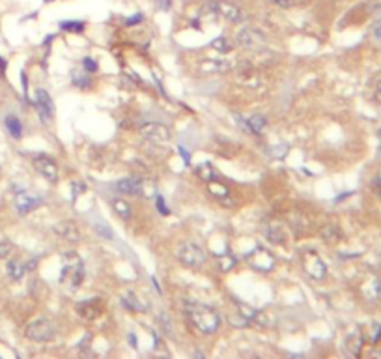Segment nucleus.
<instances>
[{"instance_id":"16","label":"nucleus","mask_w":381,"mask_h":359,"mask_svg":"<svg viewBox=\"0 0 381 359\" xmlns=\"http://www.w3.org/2000/svg\"><path fill=\"white\" fill-rule=\"evenodd\" d=\"M361 292H363L364 299L370 303H378L381 299V281L378 277H372L368 283L363 284V288H361Z\"/></svg>"},{"instance_id":"47","label":"nucleus","mask_w":381,"mask_h":359,"mask_svg":"<svg viewBox=\"0 0 381 359\" xmlns=\"http://www.w3.org/2000/svg\"><path fill=\"white\" fill-rule=\"evenodd\" d=\"M45 2H53V0H45Z\"/></svg>"},{"instance_id":"32","label":"nucleus","mask_w":381,"mask_h":359,"mask_svg":"<svg viewBox=\"0 0 381 359\" xmlns=\"http://www.w3.org/2000/svg\"><path fill=\"white\" fill-rule=\"evenodd\" d=\"M95 230H97V234H99V236L107 238V239H112V238H114V234H112V230H111V228H109V227H107L105 223H99V225L95 227Z\"/></svg>"},{"instance_id":"29","label":"nucleus","mask_w":381,"mask_h":359,"mask_svg":"<svg viewBox=\"0 0 381 359\" xmlns=\"http://www.w3.org/2000/svg\"><path fill=\"white\" fill-rule=\"evenodd\" d=\"M60 29L65 30V32H77V34H81L84 30V23L83 21H64V23H60Z\"/></svg>"},{"instance_id":"45","label":"nucleus","mask_w":381,"mask_h":359,"mask_svg":"<svg viewBox=\"0 0 381 359\" xmlns=\"http://www.w3.org/2000/svg\"><path fill=\"white\" fill-rule=\"evenodd\" d=\"M4 69H6V62H4V58L0 57V73H4Z\"/></svg>"},{"instance_id":"35","label":"nucleus","mask_w":381,"mask_h":359,"mask_svg":"<svg viewBox=\"0 0 381 359\" xmlns=\"http://www.w3.org/2000/svg\"><path fill=\"white\" fill-rule=\"evenodd\" d=\"M83 66H84V69H86L88 73H95V71H97V64H95V62H93L90 57L83 58Z\"/></svg>"},{"instance_id":"15","label":"nucleus","mask_w":381,"mask_h":359,"mask_svg":"<svg viewBox=\"0 0 381 359\" xmlns=\"http://www.w3.org/2000/svg\"><path fill=\"white\" fill-rule=\"evenodd\" d=\"M77 312H79V316L83 318V320H93V318H97L99 314H101V307H99V298H93L90 301H84V303H79L77 305Z\"/></svg>"},{"instance_id":"24","label":"nucleus","mask_w":381,"mask_h":359,"mask_svg":"<svg viewBox=\"0 0 381 359\" xmlns=\"http://www.w3.org/2000/svg\"><path fill=\"white\" fill-rule=\"evenodd\" d=\"M112 208H114V211L120 215L121 219H131V215H133V209H131V206L125 202V200H121V199H114L112 200Z\"/></svg>"},{"instance_id":"36","label":"nucleus","mask_w":381,"mask_h":359,"mask_svg":"<svg viewBox=\"0 0 381 359\" xmlns=\"http://www.w3.org/2000/svg\"><path fill=\"white\" fill-rule=\"evenodd\" d=\"M157 209H159V213H163V215H168V213H170V209L167 208L165 199H163L161 195H157Z\"/></svg>"},{"instance_id":"22","label":"nucleus","mask_w":381,"mask_h":359,"mask_svg":"<svg viewBox=\"0 0 381 359\" xmlns=\"http://www.w3.org/2000/svg\"><path fill=\"white\" fill-rule=\"evenodd\" d=\"M346 348L350 352V356H359L361 354V348H363V339L359 333H353L350 335L348 340H346Z\"/></svg>"},{"instance_id":"6","label":"nucleus","mask_w":381,"mask_h":359,"mask_svg":"<svg viewBox=\"0 0 381 359\" xmlns=\"http://www.w3.org/2000/svg\"><path fill=\"white\" fill-rule=\"evenodd\" d=\"M247 262L251 264V268H254L256 271L262 273H267L275 268V256L271 255L267 249L264 247H256L251 255L247 256Z\"/></svg>"},{"instance_id":"8","label":"nucleus","mask_w":381,"mask_h":359,"mask_svg":"<svg viewBox=\"0 0 381 359\" xmlns=\"http://www.w3.org/2000/svg\"><path fill=\"white\" fill-rule=\"evenodd\" d=\"M207 183V191H209V195L213 197L221 206H224V208H234L235 206V200H234L232 197V191L228 189L226 185H224L221 180H209V181H205Z\"/></svg>"},{"instance_id":"27","label":"nucleus","mask_w":381,"mask_h":359,"mask_svg":"<svg viewBox=\"0 0 381 359\" xmlns=\"http://www.w3.org/2000/svg\"><path fill=\"white\" fill-rule=\"evenodd\" d=\"M211 49L217 51V53H221V55H226V53H230L234 49V43L228 38H217L211 41Z\"/></svg>"},{"instance_id":"23","label":"nucleus","mask_w":381,"mask_h":359,"mask_svg":"<svg viewBox=\"0 0 381 359\" xmlns=\"http://www.w3.org/2000/svg\"><path fill=\"white\" fill-rule=\"evenodd\" d=\"M6 127H8L9 135L13 139H21L23 137V123H21L17 116H8L6 118Z\"/></svg>"},{"instance_id":"33","label":"nucleus","mask_w":381,"mask_h":359,"mask_svg":"<svg viewBox=\"0 0 381 359\" xmlns=\"http://www.w3.org/2000/svg\"><path fill=\"white\" fill-rule=\"evenodd\" d=\"M230 324L232 326H235V328H243V326H247V324H251V322L247 320L245 316H241L239 312L235 314V316H230Z\"/></svg>"},{"instance_id":"41","label":"nucleus","mask_w":381,"mask_h":359,"mask_svg":"<svg viewBox=\"0 0 381 359\" xmlns=\"http://www.w3.org/2000/svg\"><path fill=\"white\" fill-rule=\"evenodd\" d=\"M273 4H277V6H282V8H288L292 6V0H271Z\"/></svg>"},{"instance_id":"48","label":"nucleus","mask_w":381,"mask_h":359,"mask_svg":"<svg viewBox=\"0 0 381 359\" xmlns=\"http://www.w3.org/2000/svg\"><path fill=\"white\" fill-rule=\"evenodd\" d=\"M380 139H381V131H380Z\"/></svg>"},{"instance_id":"34","label":"nucleus","mask_w":381,"mask_h":359,"mask_svg":"<svg viewBox=\"0 0 381 359\" xmlns=\"http://www.w3.org/2000/svg\"><path fill=\"white\" fill-rule=\"evenodd\" d=\"M11 243H9L8 239H0V258H6V256L11 253Z\"/></svg>"},{"instance_id":"40","label":"nucleus","mask_w":381,"mask_h":359,"mask_svg":"<svg viewBox=\"0 0 381 359\" xmlns=\"http://www.w3.org/2000/svg\"><path fill=\"white\" fill-rule=\"evenodd\" d=\"M374 97H376V101L381 105V81L376 85V90H374Z\"/></svg>"},{"instance_id":"28","label":"nucleus","mask_w":381,"mask_h":359,"mask_svg":"<svg viewBox=\"0 0 381 359\" xmlns=\"http://www.w3.org/2000/svg\"><path fill=\"white\" fill-rule=\"evenodd\" d=\"M8 275L13 279V281H19V279L25 275V266H21L19 262L11 260V262H8Z\"/></svg>"},{"instance_id":"5","label":"nucleus","mask_w":381,"mask_h":359,"mask_svg":"<svg viewBox=\"0 0 381 359\" xmlns=\"http://www.w3.org/2000/svg\"><path fill=\"white\" fill-rule=\"evenodd\" d=\"M301 262H303V269H305V273H307L308 277H312V279H316V281L325 279L327 266H325V262L320 258L318 253H314V251H307L305 255L301 256Z\"/></svg>"},{"instance_id":"11","label":"nucleus","mask_w":381,"mask_h":359,"mask_svg":"<svg viewBox=\"0 0 381 359\" xmlns=\"http://www.w3.org/2000/svg\"><path fill=\"white\" fill-rule=\"evenodd\" d=\"M34 167L36 170L47 178L49 181H56L58 180V167H56V163L51 157H47V155H37L34 157Z\"/></svg>"},{"instance_id":"20","label":"nucleus","mask_w":381,"mask_h":359,"mask_svg":"<svg viewBox=\"0 0 381 359\" xmlns=\"http://www.w3.org/2000/svg\"><path fill=\"white\" fill-rule=\"evenodd\" d=\"M121 305L131 312H142L146 311V305H142L139 301V298L135 296V292H127L123 298H121Z\"/></svg>"},{"instance_id":"30","label":"nucleus","mask_w":381,"mask_h":359,"mask_svg":"<svg viewBox=\"0 0 381 359\" xmlns=\"http://www.w3.org/2000/svg\"><path fill=\"white\" fill-rule=\"evenodd\" d=\"M157 322H159V326H161V329H163V333L165 335H172V322H170V318L167 316V312H161L157 316Z\"/></svg>"},{"instance_id":"37","label":"nucleus","mask_w":381,"mask_h":359,"mask_svg":"<svg viewBox=\"0 0 381 359\" xmlns=\"http://www.w3.org/2000/svg\"><path fill=\"white\" fill-rule=\"evenodd\" d=\"M142 19H144V17H142V13H137L135 17H129V19L125 21V25H127V27H133V25H139V23H142Z\"/></svg>"},{"instance_id":"42","label":"nucleus","mask_w":381,"mask_h":359,"mask_svg":"<svg viewBox=\"0 0 381 359\" xmlns=\"http://www.w3.org/2000/svg\"><path fill=\"white\" fill-rule=\"evenodd\" d=\"M36 266H37V258H34V260H30V262L25 264V271H32Z\"/></svg>"},{"instance_id":"4","label":"nucleus","mask_w":381,"mask_h":359,"mask_svg":"<svg viewBox=\"0 0 381 359\" xmlns=\"http://www.w3.org/2000/svg\"><path fill=\"white\" fill-rule=\"evenodd\" d=\"M235 43L239 45V47L247 49V51H260L264 49L265 45V36H264V32L260 29H243L237 32V36H235Z\"/></svg>"},{"instance_id":"2","label":"nucleus","mask_w":381,"mask_h":359,"mask_svg":"<svg viewBox=\"0 0 381 359\" xmlns=\"http://www.w3.org/2000/svg\"><path fill=\"white\" fill-rule=\"evenodd\" d=\"M176 258L185 264L187 268H202L205 264V253L200 245H196L193 241H183L181 245L176 249Z\"/></svg>"},{"instance_id":"19","label":"nucleus","mask_w":381,"mask_h":359,"mask_svg":"<svg viewBox=\"0 0 381 359\" xmlns=\"http://www.w3.org/2000/svg\"><path fill=\"white\" fill-rule=\"evenodd\" d=\"M320 238H322L325 243L333 245V243H338V241H340L342 232H340V228L336 227V225H325V227L320 230Z\"/></svg>"},{"instance_id":"38","label":"nucleus","mask_w":381,"mask_h":359,"mask_svg":"<svg viewBox=\"0 0 381 359\" xmlns=\"http://www.w3.org/2000/svg\"><path fill=\"white\" fill-rule=\"evenodd\" d=\"M372 187H374V191H376V193H378V195L381 197V172L378 174V176H376V178H374Z\"/></svg>"},{"instance_id":"26","label":"nucleus","mask_w":381,"mask_h":359,"mask_svg":"<svg viewBox=\"0 0 381 359\" xmlns=\"http://www.w3.org/2000/svg\"><path fill=\"white\" fill-rule=\"evenodd\" d=\"M235 264H237V258H235L232 253L221 255V258H219V271L228 273V271H232L234 268H235Z\"/></svg>"},{"instance_id":"46","label":"nucleus","mask_w":381,"mask_h":359,"mask_svg":"<svg viewBox=\"0 0 381 359\" xmlns=\"http://www.w3.org/2000/svg\"><path fill=\"white\" fill-rule=\"evenodd\" d=\"M179 151H181V155H183V159H185V163H189V155H187V151L183 150V148H179Z\"/></svg>"},{"instance_id":"31","label":"nucleus","mask_w":381,"mask_h":359,"mask_svg":"<svg viewBox=\"0 0 381 359\" xmlns=\"http://www.w3.org/2000/svg\"><path fill=\"white\" fill-rule=\"evenodd\" d=\"M370 32H372V39H374V41H376L378 45H381V19L374 23L372 30H370Z\"/></svg>"},{"instance_id":"14","label":"nucleus","mask_w":381,"mask_h":359,"mask_svg":"<svg viewBox=\"0 0 381 359\" xmlns=\"http://www.w3.org/2000/svg\"><path fill=\"white\" fill-rule=\"evenodd\" d=\"M43 200L36 197V195H30V193H19L17 199H15V204H17V209L21 215L25 213H30L32 209H36Z\"/></svg>"},{"instance_id":"12","label":"nucleus","mask_w":381,"mask_h":359,"mask_svg":"<svg viewBox=\"0 0 381 359\" xmlns=\"http://www.w3.org/2000/svg\"><path fill=\"white\" fill-rule=\"evenodd\" d=\"M217 10H219V15H223L224 19L230 21V23H243L247 19V13L232 2H224V0L217 2Z\"/></svg>"},{"instance_id":"10","label":"nucleus","mask_w":381,"mask_h":359,"mask_svg":"<svg viewBox=\"0 0 381 359\" xmlns=\"http://www.w3.org/2000/svg\"><path fill=\"white\" fill-rule=\"evenodd\" d=\"M34 105H36L39 116L45 122H49L53 118V114H55V103H53V97L49 95L47 90H43V88L36 90V101H34Z\"/></svg>"},{"instance_id":"13","label":"nucleus","mask_w":381,"mask_h":359,"mask_svg":"<svg viewBox=\"0 0 381 359\" xmlns=\"http://www.w3.org/2000/svg\"><path fill=\"white\" fill-rule=\"evenodd\" d=\"M53 230H55L56 236H60L64 241H69V243H79L81 241V232H79V228H77L73 221H62Z\"/></svg>"},{"instance_id":"7","label":"nucleus","mask_w":381,"mask_h":359,"mask_svg":"<svg viewBox=\"0 0 381 359\" xmlns=\"http://www.w3.org/2000/svg\"><path fill=\"white\" fill-rule=\"evenodd\" d=\"M140 135L149 142H155V144H165L170 141V129H168L165 123L159 122H148L140 127Z\"/></svg>"},{"instance_id":"18","label":"nucleus","mask_w":381,"mask_h":359,"mask_svg":"<svg viewBox=\"0 0 381 359\" xmlns=\"http://www.w3.org/2000/svg\"><path fill=\"white\" fill-rule=\"evenodd\" d=\"M116 187L125 195H140L142 193V181L139 178H123L118 181Z\"/></svg>"},{"instance_id":"39","label":"nucleus","mask_w":381,"mask_h":359,"mask_svg":"<svg viewBox=\"0 0 381 359\" xmlns=\"http://www.w3.org/2000/svg\"><path fill=\"white\" fill-rule=\"evenodd\" d=\"M90 340H92V335H90V333H86V335H84V339L79 342V350L88 348V346H90Z\"/></svg>"},{"instance_id":"17","label":"nucleus","mask_w":381,"mask_h":359,"mask_svg":"<svg viewBox=\"0 0 381 359\" xmlns=\"http://www.w3.org/2000/svg\"><path fill=\"white\" fill-rule=\"evenodd\" d=\"M265 238H267V241L273 243V245H282L284 243V230H282V225L279 223H269L267 227H265Z\"/></svg>"},{"instance_id":"25","label":"nucleus","mask_w":381,"mask_h":359,"mask_svg":"<svg viewBox=\"0 0 381 359\" xmlns=\"http://www.w3.org/2000/svg\"><path fill=\"white\" fill-rule=\"evenodd\" d=\"M195 174L200 180H204V181H209V180L217 178V172H215V169L209 165V163H200V165L195 169Z\"/></svg>"},{"instance_id":"21","label":"nucleus","mask_w":381,"mask_h":359,"mask_svg":"<svg viewBox=\"0 0 381 359\" xmlns=\"http://www.w3.org/2000/svg\"><path fill=\"white\" fill-rule=\"evenodd\" d=\"M247 125L254 135H262V131L267 125V118L264 114H252L251 118H247Z\"/></svg>"},{"instance_id":"1","label":"nucleus","mask_w":381,"mask_h":359,"mask_svg":"<svg viewBox=\"0 0 381 359\" xmlns=\"http://www.w3.org/2000/svg\"><path fill=\"white\" fill-rule=\"evenodd\" d=\"M185 314L191 324L204 335H213L221 328V314L209 305L198 301H185Z\"/></svg>"},{"instance_id":"9","label":"nucleus","mask_w":381,"mask_h":359,"mask_svg":"<svg viewBox=\"0 0 381 359\" xmlns=\"http://www.w3.org/2000/svg\"><path fill=\"white\" fill-rule=\"evenodd\" d=\"M198 69L205 73V75H223L234 69L232 60H226V58H204L200 62Z\"/></svg>"},{"instance_id":"44","label":"nucleus","mask_w":381,"mask_h":359,"mask_svg":"<svg viewBox=\"0 0 381 359\" xmlns=\"http://www.w3.org/2000/svg\"><path fill=\"white\" fill-rule=\"evenodd\" d=\"M129 342L133 348H137V337H135V335H129Z\"/></svg>"},{"instance_id":"3","label":"nucleus","mask_w":381,"mask_h":359,"mask_svg":"<svg viewBox=\"0 0 381 359\" xmlns=\"http://www.w3.org/2000/svg\"><path fill=\"white\" fill-rule=\"evenodd\" d=\"M56 326L49 318H36L27 326L25 335L27 339L36 340V342H49V340L55 337Z\"/></svg>"},{"instance_id":"43","label":"nucleus","mask_w":381,"mask_h":359,"mask_svg":"<svg viewBox=\"0 0 381 359\" xmlns=\"http://www.w3.org/2000/svg\"><path fill=\"white\" fill-rule=\"evenodd\" d=\"M159 8L161 10H168L170 8V0H159Z\"/></svg>"}]
</instances>
